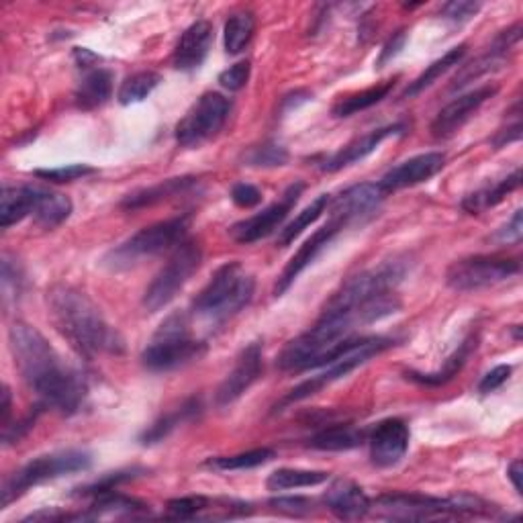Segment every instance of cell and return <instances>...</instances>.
I'll return each mask as SVG.
<instances>
[{
    "label": "cell",
    "mask_w": 523,
    "mask_h": 523,
    "mask_svg": "<svg viewBox=\"0 0 523 523\" xmlns=\"http://www.w3.org/2000/svg\"><path fill=\"white\" fill-rule=\"evenodd\" d=\"M9 415H11V391L5 385V391H3V427L9 423Z\"/></svg>",
    "instance_id": "55"
},
{
    "label": "cell",
    "mask_w": 523,
    "mask_h": 523,
    "mask_svg": "<svg viewBox=\"0 0 523 523\" xmlns=\"http://www.w3.org/2000/svg\"><path fill=\"white\" fill-rule=\"evenodd\" d=\"M213 37H215V33H213V25L209 21L201 19L190 25L176 43V50L172 56L174 68L182 70V72L201 68L211 52Z\"/></svg>",
    "instance_id": "21"
},
{
    "label": "cell",
    "mask_w": 523,
    "mask_h": 523,
    "mask_svg": "<svg viewBox=\"0 0 523 523\" xmlns=\"http://www.w3.org/2000/svg\"><path fill=\"white\" fill-rule=\"evenodd\" d=\"M268 505L289 517H305L313 513V501L307 497H274L268 501Z\"/></svg>",
    "instance_id": "45"
},
{
    "label": "cell",
    "mask_w": 523,
    "mask_h": 523,
    "mask_svg": "<svg viewBox=\"0 0 523 523\" xmlns=\"http://www.w3.org/2000/svg\"><path fill=\"white\" fill-rule=\"evenodd\" d=\"M41 190L43 188L29 184L5 186L3 197H0V227L9 229L11 225H17L25 217L33 215Z\"/></svg>",
    "instance_id": "24"
},
{
    "label": "cell",
    "mask_w": 523,
    "mask_h": 523,
    "mask_svg": "<svg viewBox=\"0 0 523 523\" xmlns=\"http://www.w3.org/2000/svg\"><path fill=\"white\" fill-rule=\"evenodd\" d=\"M395 346V340L383 338V336H370V338H346L340 344L331 348L325 356L319 358L315 368H325L321 374L311 376L305 383H301L297 389H293L289 395H284L282 401L274 407V411H282L293 403H299L303 399H309L317 395L327 385L336 383V380L348 376L362 364H366L370 358L387 352Z\"/></svg>",
    "instance_id": "4"
},
{
    "label": "cell",
    "mask_w": 523,
    "mask_h": 523,
    "mask_svg": "<svg viewBox=\"0 0 523 523\" xmlns=\"http://www.w3.org/2000/svg\"><path fill=\"white\" fill-rule=\"evenodd\" d=\"M477 346H479V336L470 334V336L458 346V350L444 362V366H442L440 370L427 372V374H425V372L409 370V372H407V378L413 380V383H417V385H423V387H442V385L450 383V380H452L454 376H458V372L464 368V364L468 362L470 354H472L474 350H477Z\"/></svg>",
    "instance_id": "27"
},
{
    "label": "cell",
    "mask_w": 523,
    "mask_h": 523,
    "mask_svg": "<svg viewBox=\"0 0 523 523\" xmlns=\"http://www.w3.org/2000/svg\"><path fill=\"white\" fill-rule=\"evenodd\" d=\"M497 92H499V86L487 84V86L474 88L472 92H466V94H462V97L454 99L434 119V123H432L434 137L444 139V137L454 135L489 99H493Z\"/></svg>",
    "instance_id": "19"
},
{
    "label": "cell",
    "mask_w": 523,
    "mask_h": 523,
    "mask_svg": "<svg viewBox=\"0 0 523 523\" xmlns=\"http://www.w3.org/2000/svg\"><path fill=\"white\" fill-rule=\"evenodd\" d=\"M250 72H252V66L250 62H237L233 66H229L227 70H223L219 74V84L231 92H237V90H242L248 80H250Z\"/></svg>",
    "instance_id": "46"
},
{
    "label": "cell",
    "mask_w": 523,
    "mask_h": 523,
    "mask_svg": "<svg viewBox=\"0 0 523 523\" xmlns=\"http://www.w3.org/2000/svg\"><path fill=\"white\" fill-rule=\"evenodd\" d=\"M195 184H197V178H193V176L168 178V180H162V182L156 184V186L141 188V190H137V193L125 197L123 203H121V207L127 209V211L146 209V207L158 205V203H162V201H168V199H174V197L186 193V190L193 188Z\"/></svg>",
    "instance_id": "26"
},
{
    "label": "cell",
    "mask_w": 523,
    "mask_h": 523,
    "mask_svg": "<svg viewBox=\"0 0 523 523\" xmlns=\"http://www.w3.org/2000/svg\"><path fill=\"white\" fill-rule=\"evenodd\" d=\"M203 411V403L199 397H190L186 399L180 407L160 415L148 430L139 436V442L144 444V446H154V444H160L164 442L174 430H178V427L182 423H188V421H193L201 415Z\"/></svg>",
    "instance_id": "25"
},
{
    "label": "cell",
    "mask_w": 523,
    "mask_h": 523,
    "mask_svg": "<svg viewBox=\"0 0 523 523\" xmlns=\"http://www.w3.org/2000/svg\"><path fill=\"white\" fill-rule=\"evenodd\" d=\"M72 215V201L60 193L41 190L33 219L41 229H56Z\"/></svg>",
    "instance_id": "33"
},
{
    "label": "cell",
    "mask_w": 523,
    "mask_h": 523,
    "mask_svg": "<svg viewBox=\"0 0 523 523\" xmlns=\"http://www.w3.org/2000/svg\"><path fill=\"white\" fill-rule=\"evenodd\" d=\"M385 199L387 193L376 182L354 184L346 188L344 193H340L334 201H329L331 217L344 221L346 225H352L374 215V211H378L380 203Z\"/></svg>",
    "instance_id": "18"
},
{
    "label": "cell",
    "mask_w": 523,
    "mask_h": 523,
    "mask_svg": "<svg viewBox=\"0 0 523 523\" xmlns=\"http://www.w3.org/2000/svg\"><path fill=\"white\" fill-rule=\"evenodd\" d=\"M407 268L401 260H391L380 264L378 268L364 270L331 295L325 309L342 311L350 315L356 323H374L385 319L401 309V301L397 297V287L403 280Z\"/></svg>",
    "instance_id": "3"
},
{
    "label": "cell",
    "mask_w": 523,
    "mask_h": 523,
    "mask_svg": "<svg viewBox=\"0 0 523 523\" xmlns=\"http://www.w3.org/2000/svg\"><path fill=\"white\" fill-rule=\"evenodd\" d=\"M90 464H92V458L84 450H62V452L33 458L23 468L13 472L11 477L5 481L3 509L9 507L13 501H17L21 495H25L31 487L60 479V477H64V474L88 470Z\"/></svg>",
    "instance_id": "10"
},
{
    "label": "cell",
    "mask_w": 523,
    "mask_h": 523,
    "mask_svg": "<svg viewBox=\"0 0 523 523\" xmlns=\"http://www.w3.org/2000/svg\"><path fill=\"white\" fill-rule=\"evenodd\" d=\"M519 331H521V327H519V325H513V338H515V342H519V340H521Z\"/></svg>",
    "instance_id": "56"
},
{
    "label": "cell",
    "mask_w": 523,
    "mask_h": 523,
    "mask_svg": "<svg viewBox=\"0 0 523 523\" xmlns=\"http://www.w3.org/2000/svg\"><path fill=\"white\" fill-rule=\"evenodd\" d=\"M395 84H397V76L391 78V80L380 82L376 86H370V88H366L362 92H354V94H350V97L340 99L334 105V109H331V113H334V117L344 119V117H352V115H356L360 111H366V109L378 105L380 101H385L391 94V90L395 88Z\"/></svg>",
    "instance_id": "31"
},
{
    "label": "cell",
    "mask_w": 523,
    "mask_h": 523,
    "mask_svg": "<svg viewBox=\"0 0 523 523\" xmlns=\"http://www.w3.org/2000/svg\"><path fill=\"white\" fill-rule=\"evenodd\" d=\"M254 31H256V17L250 11L233 13L225 23V33H223L225 52L231 56L242 54L250 45Z\"/></svg>",
    "instance_id": "36"
},
{
    "label": "cell",
    "mask_w": 523,
    "mask_h": 523,
    "mask_svg": "<svg viewBox=\"0 0 523 523\" xmlns=\"http://www.w3.org/2000/svg\"><path fill=\"white\" fill-rule=\"evenodd\" d=\"M519 184H521V170L517 168L507 178H503V180H499L495 184H489L485 188L474 190V193H470L462 201V209L466 213H470V215H479V213H483L487 209H493L499 203H503L511 193H515V190L519 188Z\"/></svg>",
    "instance_id": "30"
},
{
    "label": "cell",
    "mask_w": 523,
    "mask_h": 523,
    "mask_svg": "<svg viewBox=\"0 0 523 523\" xmlns=\"http://www.w3.org/2000/svg\"><path fill=\"white\" fill-rule=\"evenodd\" d=\"M405 131V125L403 123H395V125H389V127H380V129H374L354 141H350V144L346 148H342L340 152H336L334 156H329L321 162V170L323 172H338L346 166H352L360 160H364L366 156H370L372 152L378 150V146L383 144V141L391 135H397V133H403Z\"/></svg>",
    "instance_id": "22"
},
{
    "label": "cell",
    "mask_w": 523,
    "mask_h": 523,
    "mask_svg": "<svg viewBox=\"0 0 523 523\" xmlns=\"http://www.w3.org/2000/svg\"><path fill=\"white\" fill-rule=\"evenodd\" d=\"M203 248L195 240H184L178 248H174L168 264L158 272L144 295V307L148 313H158L166 305H170L176 295L184 289V284L193 278V274L201 268Z\"/></svg>",
    "instance_id": "11"
},
{
    "label": "cell",
    "mask_w": 523,
    "mask_h": 523,
    "mask_svg": "<svg viewBox=\"0 0 523 523\" xmlns=\"http://www.w3.org/2000/svg\"><path fill=\"white\" fill-rule=\"evenodd\" d=\"M380 517L401 519V521H427V519H448V517H495L497 507L485 503L479 497L458 495L450 499H438L413 493H391L380 495L374 503Z\"/></svg>",
    "instance_id": "5"
},
{
    "label": "cell",
    "mask_w": 523,
    "mask_h": 523,
    "mask_svg": "<svg viewBox=\"0 0 523 523\" xmlns=\"http://www.w3.org/2000/svg\"><path fill=\"white\" fill-rule=\"evenodd\" d=\"M507 477H509V481L513 483V489L517 491V495H521V493H523V491H521V460H515V462L509 466Z\"/></svg>",
    "instance_id": "53"
},
{
    "label": "cell",
    "mask_w": 523,
    "mask_h": 523,
    "mask_svg": "<svg viewBox=\"0 0 523 523\" xmlns=\"http://www.w3.org/2000/svg\"><path fill=\"white\" fill-rule=\"evenodd\" d=\"M481 3H470V0H454V3H448L442 7V15L450 21H468L470 17L477 15L481 11Z\"/></svg>",
    "instance_id": "48"
},
{
    "label": "cell",
    "mask_w": 523,
    "mask_h": 523,
    "mask_svg": "<svg viewBox=\"0 0 523 523\" xmlns=\"http://www.w3.org/2000/svg\"><path fill=\"white\" fill-rule=\"evenodd\" d=\"M150 505L144 501L119 495L115 491L94 497V503L88 507V513H80L78 519H103V517H139L148 515Z\"/></svg>",
    "instance_id": "28"
},
{
    "label": "cell",
    "mask_w": 523,
    "mask_h": 523,
    "mask_svg": "<svg viewBox=\"0 0 523 523\" xmlns=\"http://www.w3.org/2000/svg\"><path fill=\"white\" fill-rule=\"evenodd\" d=\"M47 305H50V317L56 329L86 360L101 354L119 356L125 352V342L119 331L82 291L70 284H56L47 293Z\"/></svg>",
    "instance_id": "2"
},
{
    "label": "cell",
    "mask_w": 523,
    "mask_h": 523,
    "mask_svg": "<svg viewBox=\"0 0 523 523\" xmlns=\"http://www.w3.org/2000/svg\"><path fill=\"white\" fill-rule=\"evenodd\" d=\"M74 58L78 60V66H80V68H90L94 62L101 60L99 56H94V54L88 52V50H76V52H74Z\"/></svg>",
    "instance_id": "54"
},
{
    "label": "cell",
    "mask_w": 523,
    "mask_h": 523,
    "mask_svg": "<svg viewBox=\"0 0 523 523\" xmlns=\"http://www.w3.org/2000/svg\"><path fill=\"white\" fill-rule=\"evenodd\" d=\"M521 264L515 258L470 256L456 260L446 272V284L458 293H474L491 289L495 284L517 276Z\"/></svg>",
    "instance_id": "12"
},
{
    "label": "cell",
    "mask_w": 523,
    "mask_h": 523,
    "mask_svg": "<svg viewBox=\"0 0 523 523\" xmlns=\"http://www.w3.org/2000/svg\"><path fill=\"white\" fill-rule=\"evenodd\" d=\"M405 41H407V31L405 29H399L397 33H393V37L385 43L383 50H380V56L376 60V66L383 68L385 64H389L393 58H397L401 54V50L405 47Z\"/></svg>",
    "instance_id": "50"
},
{
    "label": "cell",
    "mask_w": 523,
    "mask_h": 523,
    "mask_svg": "<svg viewBox=\"0 0 523 523\" xmlns=\"http://www.w3.org/2000/svg\"><path fill=\"white\" fill-rule=\"evenodd\" d=\"M276 456V452L272 448H256V450H248V452H240V454H233V456H215L205 460V466L217 472H231V470H250V468H258L264 466L266 462H270Z\"/></svg>",
    "instance_id": "37"
},
{
    "label": "cell",
    "mask_w": 523,
    "mask_h": 523,
    "mask_svg": "<svg viewBox=\"0 0 523 523\" xmlns=\"http://www.w3.org/2000/svg\"><path fill=\"white\" fill-rule=\"evenodd\" d=\"M325 507L340 519H360L370 513L372 501L360 485L350 479H338L323 495Z\"/></svg>",
    "instance_id": "23"
},
{
    "label": "cell",
    "mask_w": 523,
    "mask_h": 523,
    "mask_svg": "<svg viewBox=\"0 0 523 523\" xmlns=\"http://www.w3.org/2000/svg\"><path fill=\"white\" fill-rule=\"evenodd\" d=\"M505 60H507V54L497 52V50H491L487 56H483V58H479V60H474L472 64L464 66V68L456 74V78L452 80L450 90H460V88H464L466 84H470V82H474V80H479L481 76L499 70V68L505 64Z\"/></svg>",
    "instance_id": "40"
},
{
    "label": "cell",
    "mask_w": 523,
    "mask_h": 523,
    "mask_svg": "<svg viewBox=\"0 0 523 523\" xmlns=\"http://www.w3.org/2000/svg\"><path fill=\"white\" fill-rule=\"evenodd\" d=\"M303 190H305V184L295 182L284 190V195L276 203L268 205L254 217H248L240 223L231 225V229H229L231 240L237 244H254V242H260L262 237H268L270 233H274L282 225V221L289 217V213L297 205L299 197L303 195Z\"/></svg>",
    "instance_id": "14"
},
{
    "label": "cell",
    "mask_w": 523,
    "mask_h": 523,
    "mask_svg": "<svg viewBox=\"0 0 523 523\" xmlns=\"http://www.w3.org/2000/svg\"><path fill=\"white\" fill-rule=\"evenodd\" d=\"M207 352V344L190 336L186 313L168 315L152 342L141 352V362L152 372H170L199 360Z\"/></svg>",
    "instance_id": "8"
},
{
    "label": "cell",
    "mask_w": 523,
    "mask_h": 523,
    "mask_svg": "<svg viewBox=\"0 0 523 523\" xmlns=\"http://www.w3.org/2000/svg\"><path fill=\"white\" fill-rule=\"evenodd\" d=\"M329 201H331L329 195H321V197H317L309 207H305V209L299 213V217H297L295 221H291L287 227L280 229L276 244H278L280 248L291 246V244L297 240V237H299V235H301V233H303L311 223H315V221L325 213V209L329 207Z\"/></svg>",
    "instance_id": "39"
},
{
    "label": "cell",
    "mask_w": 523,
    "mask_h": 523,
    "mask_svg": "<svg viewBox=\"0 0 523 523\" xmlns=\"http://www.w3.org/2000/svg\"><path fill=\"white\" fill-rule=\"evenodd\" d=\"M231 103L219 92H205L176 125V141L184 148H199L227 123Z\"/></svg>",
    "instance_id": "13"
},
{
    "label": "cell",
    "mask_w": 523,
    "mask_h": 523,
    "mask_svg": "<svg viewBox=\"0 0 523 523\" xmlns=\"http://www.w3.org/2000/svg\"><path fill=\"white\" fill-rule=\"evenodd\" d=\"M329 479V472L325 470H301V468H278L274 470L266 487L268 491H289V489H303V487H317Z\"/></svg>",
    "instance_id": "34"
},
{
    "label": "cell",
    "mask_w": 523,
    "mask_h": 523,
    "mask_svg": "<svg viewBox=\"0 0 523 523\" xmlns=\"http://www.w3.org/2000/svg\"><path fill=\"white\" fill-rule=\"evenodd\" d=\"M287 160H289V152L278 144H264L260 148H254L246 156L248 166H262V168H276L287 164Z\"/></svg>",
    "instance_id": "43"
},
{
    "label": "cell",
    "mask_w": 523,
    "mask_h": 523,
    "mask_svg": "<svg viewBox=\"0 0 523 523\" xmlns=\"http://www.w3.org/2000/svg\"><path fill=\"white\" fill-rule=\"evenodd\" d=\"M348 227L344 221L340 219H334L331 217L321 229H317L309 240L299 248V252L291 258V262L284 266L282 274L278 276V282H276V289H274V295L276 297H282L284 293H287L291 289V284L297 280V276L317 260V256L331 244V240L344 229Z\"/></svg>",
    "instance_id": "17"
},
{
    "label": "cell",
    "mask_w": 523,
    "mask_h": 523,
    "mask_svg": "<svg viewBox=\"0 0 523 523\" xmlns=\"http://www.w3.org/2000/svg\"><path fill=\"white\" fill-rule=\"evenodd\" d=\"M511 372H513V368L507 366V364L495 366L491 372H487V374L483 376L481 385H479V393H483V395L495 393L497 389H501V387L507 383L509 376H511Z\"/></svg>",
    "instance_id": "49"
},
{
    "label": "cell",
    "mask_w": 523,
    "mask_h": 523,
    "mask_svg": "<svg viewBox=\"0 0 523 523\" xmlns=\"http://www.w3.org/2000/svg\"><path fill=\"white\" fill-rule=\"evenodd\" d=\"M364 438H366L364 432L356 430V427L338 423L325 427V430L309 438V446L313 450H323V452H342V450H352L362 446Z\"/></svg>",
    "instance_id": "32"
},
{
    "label": "cell",
    "mask_w": 523,
    "mask_h": 523,
    "mask_svg": "<svg viewBox=\"0 0 523 523\" xmlns=\"http://www.w3.org/2000/svg\"><path fill=\"white\" fill-rule=\"evenodd\" d=\"M519 137H521V121L517 119L513 125H507V129L497 131V135L493 137V146L497 150L505 148V146L513 144V141H519Z\"/></svg>",
    "instance_id": "52"
},
{
    "label": "cell",
    "mask_w": 523,
    "mask_h": 523,
    "mask_svg": "<svg viewBox=\"0 0 523 523\" xmlns=\"http://www.w3.org/2000/svg\"><path fill=\"white\" fill-rule=\"evenodd\" d=\"M9 344L23 380L45 407L58 409L64 415L80 411L86 399L84 376L64 364L60 354L35 327L17 321L9 329Z\"/></svg>",
    "instance_id": "1"
},
{
    "label": "cell",
    "mask_w": 523,
    "mask_h": 523,
    "mask_svg": "<svg viewBox=\"0 0 523 523\" xmlns=\"http://www.w3.org/2000/svg\"><path fill=\"white\" fill-rule=\"evenodd\" d=\"M466 56V45H458L454 50H450L448 54H444L440 60H436L434 64L427 66L425 72H421L403 92V99H413L417 94H421L425 88H430L438 78H442L448 70H452L454 66H458L462 62V58Z\"/></svg>",
    "instance_id": "35"
},
{
    "label": "cell",
    "mask_w": 523,
    "mask_h": 523,
    "mask_svg": "<svg viewBox=\"0 0 523 523\" xmlns=\"http://www.w3.org/2000/svg\"><path fill=\"white\" fill-rule=\"evenodd\" d=\"M354 319L342 311L323 309L317 323L291 340L278 356V368L284 372H303L315 370V364L336 344L350 338Z\"/></svg>",
    "instance_id": "7"
},
{
    "label": "cell",
    "mask_w": 523,
    "mask_h": 523,
    "mask_svg": "<svg viewBox=\"0 0 523 523\" xmlns=\"http://www.w3.org/2000/svg\"><path fill=\"white\" fill-rule=\"evenodd\" d=\"M213 503L207 497H180L172 499L166 507V517L172 519H193V517H205L207 511H213Z\"/></svg>",
    "instance_id": "42"
},
{
    "label": "cell",
    "mask_w": 523,
    "mask_h": 523,
    "mask_svg": "<svg viewBox=\"0 0 523 523\" xmlns=\"http://www.w3.org/2000/svg\"><path fill=\"white\" fill-rule=\"evenodd\" d=\"M521 213H523V211L517 209L515 215L511 217V221H509L503 229H499V231L495 233L493 240H497V242H501V244H517V242H521V235H523Z\"/></svg>",
    "instance_id": "51"
},
{
    "label": "cell",
    "mask_w": 523,
    "mask_h": 523,
    "mask_svg": "<svg viewBox=\"0 0 523 523\" xmlns=\"http://www.w3.org/2000/svg\"><path fill=\"white\" fill-rule=\"evenodd\" d=\"M162 76L158 72H137L129 78H125V82L121 84L119 92H117V99L121 105H135L146 101L150 94L160 86Z\"/></svg>",
    "instance_id": "38"
},
{
    "label": "cell",
    "mask_w": 523,
    "mask_h": 523,
    "mask_svg": "<svg viewBox=\"0 0 523 523\" xmlns=\"http://www.w3.org/2000/svg\"><path fill=\"white\" fill-rule=\"evenodd\" d=\"M262 374V344H248L237 356L231 372L225 376L215 393L217 407H229L240 399Z\"/></svg>",
    "instance_id": "15"
},
{
    "label": "cell",
    "mask_w": 523,
    "mask_h": 523,
    "mask_svg": "<svg viewBox=\"0 0 523 523\" xmlns=\"http://www.w3.org/2000/svg\"><path fill=\"white\" fill-rule=\"evenodd\" d=\"M231 201L242 209H252L262 203V193H260V188H256L254 184L240 182L231 188Z\"/></svg>",
    "instance_id": "47"
},
{
    "label": "cell",
    "mask_w": 523,
    "mask_h": 523,
    "mask_svg": "<svg viewBox=\"0 0 523 523\" xmlns=\"http://www.w3.org/2000/svg\"><path fill=\"white\" fill-rule=\"evenodd\" d=\"M188 225H190V217L182 215L144 227L135 235H131L127 242L111 250L105 256V264L111 270H127L139 264L141 260L154 258L172 248H178L186 240Z\"/></svg>",
    "instance_id": "9"
},
{
    "label": "cell",
    "mask_w": 523,
    "mask_h": 523,
    "mask_svg": "<svg viewBox=\"0 0 523 523\" xmlns=\"http://www.w3.org/2000/svg\"><path fill=\"white\" fill-rule=\"evenodd\" d=\"M141 472H146V470H141V468H131V470L109 472V474H105L103 479L94 481V483H90V485H86V487H80L76 495H80V497H99V495L111 493V491H115L119 485L131 481V479H135V477H139Z\"/></svg>",
    "instance_id": "41"
},
{
    "label": "cell",
    "mask_w": 523,
    "mask_h": 523,
    "mask_svg": "<svg viewBox=\"0 0 523 523\" xmlns=\"http://www.w3.org/2000/svg\"><path fill=\"white\" fill-rule=\"evenodd\" d=\"M113 94V72L105 68L90 70L78 84L74 99L76 105L84 111H92L103 107Z\"/></svg>",
    "instance_id": "29"
},
{
    "label": "cell",
    "mask_w": 523,
    "mask_h": 523,
    "mask_svg": "<svg viewBox=\"0 0 523 523\" xmlns=\"http://www.w3.org/2000/svg\"><path fill=\"white\" fill-rule=\"evenodd\" d=\"M409 425L399 417H389L374 425L368 438L370 458L378 468L397 466L409 450Z\"/></svg>",
    "instance_id": "16"
},
{
    "label": "cell",
    "mask_w": 523,
    "mask_h": 523,
    "mask_svg": "<svg viewBox=\"0 0 523 523\" xmlns=\"http://www.w3.org/2000/svg\"><path fill=\"white\" fill-rule=\"evenodd\" d=\"M97 170L88 164H68L62 168H50V170H35L33 174L41 180H50V182H72L84 176H90Z\"/></svg>",
    "instance_id": "44"
},
{
    "label": "cell",
    "mask_w": 523,
    "mask_h": 523,
    "mask_svg": "<svg viewBox=\"0 0 523 523\" xmlns=\"http://www.w3.org/2000/svg\"><path fill=\"white\" fill-rule=\"evenodd\" d=\"M256 280L240 262L223 264L193 301V311L209 321L223 323L240 313L254 297Z\"/></svg>",
    "instance_id": "6"
},
{
    "label": "cell",
    "mask_w": 523,
    "mask_h": 523,
    "mask_svg": "<svg viewBox=\"0 0 523 523\" xmlns=\"http://www.w3.org/2000/svg\"><path fill=\"white\" fill-rule=\"evenodd\" d=\"M444 166H446V156L440 152L419 154V156H413V158L401 162L399 166L391 168L383 178H380L378 184L387 195H391V193H395V190L427 182L430 178H434Z\"/></svg>",
    "instance_id": "20"
}]
</instances>
